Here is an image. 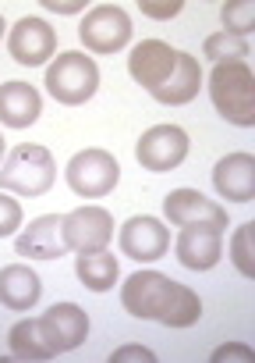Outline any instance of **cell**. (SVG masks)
Returning a JSON list of instances; mask_svg holds the SVG:
<instances>
[{
  "label": "cell",
  "mask_w": 255,
  "mask_h": 363,
  "mask_svg": "<svg viewBox=\"0 0 255 363\" xmlns=\"http://www.w3.org/2000/svg\"><path fill=\"white\" fill-rule=\"evenodd\" d=\"M64 178H68L71 193H78V196H85V200H96V196L114 193L117 178H121V167H117L114 153L93 146V150H82V153H75V157L68 160Z\"/></svg>",
  "instance_id": "4"
},
{
  "label": "cell",
  "mask_w": 255,
  "mask_h": 363,
  "mask_svg": "<svg viewBox=\"0 0 255 363\" xmlns=\"http://www.w3.org/2000/svg\"><path fill=\"white\" fill-rule=\"evenodd\" d=\"M4 150H8V146H4V135H0V157H8V153H4Z\"/></svg>",
  "instance_id": "31"
},
{
  "label": "cell",
  "mask_w": 255,
  "mask_h": 363,
  "mask_svg": "<svg viewBox=\"0 0 255 363\" xmlns=\"http://www.w3.org/2000/svg\"><path fill=\"white\" fill-rule=\"evenodd\" d=\"M18 225H22V207H18V200L0 193V239H4V235H15Z\"/></svg>",
  "instance_id": "26"
},
{
  "label": "cell",
  "mask_w": 255,
  "mask_h": 363,
  "mask_svg": "<svg viewBox=\"0 0 255 363\" xmlns=\"http://www.w3.org/2000/svg\"><path fill=\"white\" fill-rule=\"evenodd\" d=\"M8 345H11V352H15L18 359H54V356H57V352L47 345V338H43V331H40V320H32V317H25V320H18V324L11 328Z\"/></svg>",
  "instance_id": "22"
},
{
  "label": "cell",
  "mask_w": 255,
  "mask_h": 363,
  "mask_svg": "<svg viewBox=\"0 0 255 363\" xmlns=\"http://www.w3.org/2000/svg\"><path fill=\"white\" fill-rule=\"evenodd\" d=\"M198 317H202V299L188 285L170 281L163 310H160V324H167V328H191Z\"/></svg>",
  "instance_id": "20"
},
{
  "label": "cell",
  "mask_w": 255,
  "mask_h": 363,
  "mask_svg": "<svg viewBox=\"0 0 255 363\" xmlns=\"http://www.w3.org/2000/svg\"><path fill=\"white\" fill-rule=\"evenodd\" d=\"M163 214L170 225L177 228H191V225H213L220 232H227V211H220L213 200H206L195 189H174L163 200Z\"/></svg>",
  "instance_id": "13"
},
{
  "label": "cell",
  "mask_w": 255,
  "mask_h": 363,
  "mask_svg": "<svg viewBox=\"0 0 255 363\" xmlns=\"http://www.w3.org/2000/svg\"><path fill=\"white\" fill-rule=\"evenodd\" d=\"M220 18H223V33L227 36H237L244 40L255 26V4L251 0H227V4L220 8Z\"/></svg>",
  "instance_id": "23"
},
{
  "label": "cell",
  "mask_w": 255,
  "mask_h": 363,
  "mask_svg": "<svg viewBox=\"0 0 255 363\" xmlns=\"http://www.w3.org/2000/svg\"><path fill=\"white\" fill-rule=\"evenodd\" d=\"M124 359H142V363H153L156 356H153L146 345H121L117 352H110V363H124Z\"/></svg>",
  "instance_id": "28"
},
{
  "label": "cell",
  "mask_w": 255,
  "mask_h": 363,
  "mask_svg": "<svg viewBox=\"0 0 255 363\" xmlns=\"http://www.w3.org/2000/svg\"><path fill=\"white\" fill-rule=\"evenodd\" d=\"M57 178L54 157L40 143H18L0 164V189L18 196H43Z\"/></svg>",
  "instance_id": "2"
},
{
  "label": "cell",
  "mask_w": 255,
  "mask_h": 363,
  "mask_svg": "<svg viewBox=\"0 0 255 363\" xmlns=\"http://www.w3.org/2000/svg\"><path fill=\"white\" fill-rule=\"evenodd\" d=\"M167 289H170V278H163L160 271H135L121 289V303L138 320H160Z\"/></svg>",
  "instance_id": "12"
},
{
  "label": "cell",
  "mask_w": 255,
  "mask_h": 363,
  "mask_svg": "<svg viewBox=\"0 0 255 363\" xmlns=\"http://www.w3.org/2000/svg\"><path fill=\"white\" fill-rule=\"evenodd\" d=\"M61 235H64V246L75 253H100L114 239V218L103 207H82V211L64 214Z\"/></svg>",
  "instance_id": "7"
},
{
  "label": "cell",
  "mask_w": 255,
  "mask_h": 363,
  "mask_svg": "<svg viewBox=\"0 0 255 363\" xmlns=\"http://www.w3.org/2000/svg\"><path fill=\"white\" fill-rule=\"evenodd\" d=\"M177 54H181V50H174V47L163 43V40H142V43L131 50V57H128V72H131V79H135L142 89L156 93V89L170 79V72L177 68Z\"/></svg>",
  "instance_id": "9"
},
{
  "label": "cell",
  "mask_w": 255,
  "mask_h": 363,
  "mask_svg": "<svg viewBox=\"0 0 255 363\" xmlns=\"http://www.w3.org/2000/svg\"><path fill=\"white\" fill-rule=\"evenodd\" d=\"M78 36H82L85 50H93V54H117L131 40V18L117 4H100L78 26Z\"/></svg>",
  "instance_id": "5"
},
{
  "label": "cell",
  "mask_w": 255,
  "mask_h": 363,
  "mask_svg": "<svg viewBox=\"0 0 255 363\" xmlns=\"http://www.w3.org/2000/svg\"><path fill=\"white\" fill-rule=\"evenodd\" d=\"M198 86H202V72H198V61L191 54H177V68L170 72V79L153 93L160 104H170V107H181L188 100L198 96Z\"/></svg>",
  "instance_id": "19"
},
{
  "label": "cell",
  "mask_w": 255,
  "mask_h": 363,
  "mask_svg": "<svg viewBox=\"0 0 255 363\" xmlns=\"http://www.w3.org/2000/svg\"><path fill=\"white\" fill-rule=\"evenodd\" d=\"M43 114V96L29 82H4L0 86V125L29 128Z\"/></svg>",
  "instance_id": "17"
},
{
  "label": "cell",
  "mask_w": 255,
  "mask_h": 363,
  "mask_svg": "<svg viewBox=\"0 0 255 363\" xmlns=\"http://www.w3.org/2000/svg\"><path fill=\"white\" fill-rule=\"evenodd\" d=\"M255 235V225H241L237 232H234V239H230V260H234V267L244 274V278H255V257H251V239Z\"/></svg>",
  "instance_id": "25"
},
{
  "label": "cell",
  "mask_w": 255,
  "mask_h": 363,
  "mask_svg": "<svg viewBox=\"0 0 255 363\" xmlns=\"http://www.w3.org/2000/svg\"><path fill=\"white\" fill-rule=\"evenodd\" d=\"M213 186L230 203H248L255 196V157L251 153H227L213 167Z\"/></svg>",
  "instance_id": "14"
},
{
  "label": "cell",
  "mask_w": 255,
  "mask_h": 363,
  "mask_svg": "<svg viewBox=\"0 0 255 363\" xmlns=\"http://www.w3.org/2000/svg\"><path fill=\"white\" fill-rule=\"evenodd\" d=\"M220 253H223V232L220 228H213V225L181 228V235H177V260L188 271H209V267H216Z\"/></svg>",
  "instance_id": "15"
},
{
  "label": "cell",
  "mask_w": 255,
  "mask_h": 363,
  "mask_svg": "<svg viewBox=\"0 0 255 363\" xmlns=\"http://www.w3.org/2000/svg\"><path fill=\"white\" fill-rule=\"evenodd\" d=\"M223 359H244V363H251V349H248V345H241V342L220 345V349L213 352V363H223Z\"/></svg>",
  "instance_id": "29"
},
{
  "label": "cell",
  "mask_w": 255,
  "mask_h": 363,
  "mask_svg": "<svg viewBox=\"0 0 255 363\" xmlns=\"http://www.w3.org/2000/svg\"><path fill=\"white\" fill-rule=\"evenodd\" d=\"M138 8H142L149 18H174L184 4H181V0H170V4H156V0H138Z\"/></svg>",
  "instance_id": "27"
},
{
  "label": "cell",
  "mask_w": 255,
  "mask_h": 363,
  "mask_svg": "<svg viewBox=\"0 0 255 363\" xmlns=\"http://www.w3.org/2000/svg\"><path fill=\"white\" fill-rule=\"evenodd\" d=\"M0 40H4V18H0Z\"/></svg>",
  "instance_id": "32"
},
{
  "label": "cell",
  "mask_w": 255,
  "mask_h": 363,
  "mask_svg": "<svg viewBox=\"0 0 255 363\" xmlns=\"http://www.w3.org/2000/svg\"><path fill=\"white\" fill-rule=\"evenodd\" d=\"M202 50H206V57L213 65H230V61H244L248 57V40L216 33V36H206V47Z\"/></svg>",
  "instance_id": "24"
},
{
  "label": "cell",
  "mask_w": 255,
  "mask_h": 363,
  "mask_svg": "<svg viewBox=\"0 0 255 363\" xmlns=\"http://www.w3.org/2000/svg\"><path fill=\"white\" fill-rule=\"evenodd\" d=\"M47 89H50V96L57 104L78 107V104L96 96V89H100V65L89 54H82V50H64L47 68Z\"/></svg>",
  "instance_id": "3"
},
{
  "label": "cell",
  "mask_w": 255,
  "mask_h": 363,
  "mask_svg": "<svg viewBox=\"0 0 255 363\" xmlns=\"http://www.w3.org/2000/svg\"><path fill=\"white\" fill-rule=\"evenodd\" d=\"M75 271H78V281H82L85 289H93V292H110L114 281H117V274H121V264H117L114 253L100 250V253H78Z\"/></svg>",
  "instance_id": "21"
},
{
  "label": "cell",
  "mask_w": 255,
  "mask_h": 363,
  "mask_svg": "<svg viewBox=\"0 0 255 363\" xmlns=\"http://www.w3.org/2000/svg\"><path fill=\"white\" fill-rule=\"evenodd\" d=\"M40 320V331H43V338H47V345L54 349V352H71V349H78L82 342H85V335H89V317H85V310L82 306H75V303H54L43 317H36Z\"/></svg>",
  "instance_id": "8"
},
{
  "label": "cell",
  "mask_w": 255,
  "mask_h": 363,
  "mask_svg": "<svg viewBox=\"0 0 255 363\" xmlns=\"http://www.w3.org/2000/svg\"><path fill=\"white\" fill-rule=\"evenodd\" d=\"M117 242H121L124 257H131L138 264H153V260H160L170 250V232H167L163 221L142 214V218H131V221L121 225V239Z\"/></svg>",
  "instance_id": "10"
},
{
  "label": "cell",
  "mask_w": 255,
  "mask_h": 363,
  "mask_svg": "<svg viewBox=\"0 0 255 363\" xmlns=\"http://www.w3.org/2000/svg\"><path fill=\"white\" fill-rule=\"evenodd\" d=\"M40 292H43V281L32 267L25 264H11L0 271V303L8 310H29L40 303Z\"/></svg>",
  "instance_id": "18"
},
{
  "label": "cell",
  "mask_w": 255,
  "mask_h": 363,
  "mask_svg": "<svg viewBox=\"0 0 255 363\" xmlns=\"http://www.w3.org/2000/svg\"><path fill=\"white\" fill-rule=\"evenodd\" d=\"M8 50H11V57H15L18 65L40 68V65H47V61L54 57L57 36H54L50 22H43V18H22V22L11 29V36H8Z\"/></svg>",
  "instance_id": "11"
},
{
  "label": "cell",
  "mask_w": 255,
  "mask_h": 363,
  "mask_svg": "<svg viewBox=\"0 0 255 363\" xmlns=\"http://www.w3.org/2000/svg\"><path fill=\"white\" fill-rule=\"evenodd\" d=\"M61 214H47V218H36L18 239H15V250L18 257H29V260H61L68 253L64 246V235H61Z\"/></svg>",
  "instance_id": "16"
},
{
  "label": "cell",
  "mask_w": 255,
  "mask_h": 363,
  "mask_svg": "<svg viewBox=\"0 0 255 363\" xmlns=\"http://www.w3.org/2000/svg\"><path fill=\"white\" fill-rule=\"evenodd\" d=\"M47 8H50V11H64V15H71V11H82V4H54V0H47Z\"/></svg>",
  "instance_id": "30"
},
{
  "label": "cell",
  "mask_w": 255,
  "mask_h": 363,
  "mask_svg": "<svg viewBox=\"0 0 255 363\" xmlns=\"http://www.w3.org/2000/svg\"><path fill=\"white\" fill-rule=\"evenodd\" d=\"M209 96H213L216 114L227 125H237V128L255 125V75L244 61L216 65L209 75Z\"/></svg>",
  "instance_id": "1"
},
{
  "label": "cell",
  "mask_w": 255,
  "mask_h": 363,
  "mask_svg": "<svg viewBox=\"0 0 255 363\" xmlns=\"http://www.w3.org/2000/svg\"><path fill=\"white\" fill-rule=\"evenodd\" d=\"M188 132L181 125H153L142 132L135 157L146 171H174L188 157Z\"/></svg>",
  "instance_id": "6"
}]
</instances>
